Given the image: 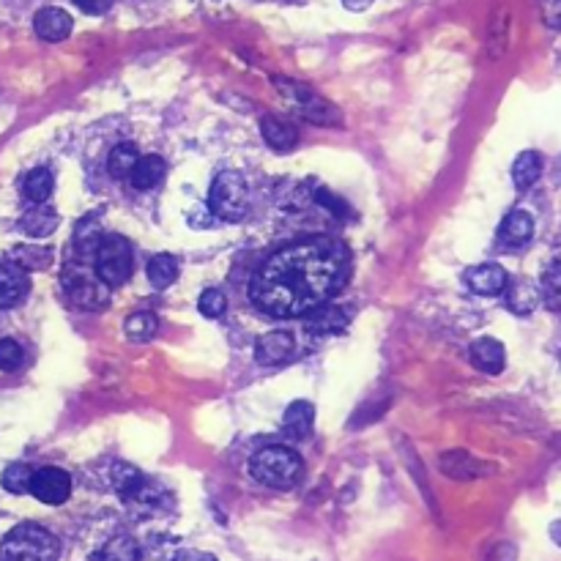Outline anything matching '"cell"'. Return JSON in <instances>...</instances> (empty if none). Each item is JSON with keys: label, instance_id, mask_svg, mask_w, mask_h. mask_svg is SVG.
Here are the masks:
<instances>
[{"label": "cell", "instance_id": "cell-1", "mask_svg": "<svg viewBox=\"0 0 561 561\" xmlns=\"http://www.w3.org/2000/svg\"><path fill=\"white\" fill-rule=\"evenodd\" d=\"M351 277L343 241L312 236L271 255L250 282V302L271 318H302L329 304Z\"/></svg>", "mask_w": 561, "mask_h": 561}, {"label": "cell", "instance_id": "cell-2", "mask_svg": "<svg viewBox=\"0 0 561 561\" xmlns=\"http://www.w3.org/2000/svg\"><path fill=\"white\" fill-rule=\"evenodd\" d=\"M61 540L39 523H20L0 542L3 561H58Z\"/></svg>", "mask_w": 561, "mask_h": 561}, {"label": "cell", "instance_id": "cell-3", "mask_svg": "<svg viewBox=\"0 0 561 561\" xmlns=\"http://www.w3.org/2000/svg\"><path fill=\"white\" fill-rule=\"evenodd\" d=\"M302 468V458L288 447H263L250 458L252 479H258L266 488H293L302 477Z\"/></svg>", "mask_w": 561, "mask_h": 561}, {"label": "cell", "instance_id": "cell-4", "mask_svg": "<svg viewBox=\"0 0 561 561\" xmlns=\"http://www.w3.org/2000/svg\"><path fill=\"white\" fill-rule=\"evenodd\" d=\"M208 208L211 214L222 222H239L247 214L250 208V189H247V181L233 173V170H222L214 184H211V192H208Z\"/></svg>", "mask_w": 561, "mask_h": 561}, {"label": "cell", "instance_id": "cell-5", "mask_svg": "<svg viewBox=\"0 0 561 561\" xmlns=\"http://www.w3.org/2000/svg\"><path fill=\"white\" fill-rule=\"evenodd\" d=\"M96 277L107 285V288H121L129 277H132V247L124 236H102L99 247L94 255Z\"/></svg>", "mask_w": 561, "mask_h": 561}, {"label": "cell", "instance_id": "cell-6", "mask_svg": "<svg viewBox=\"0 0 561 561\" xmlns=\"http://www.w3.org/2000/svg\"><path fill=\"white\" fill-rule=\"evenodd\" d=\"M61 285L63 293L69 296V302L80 310H102L110 302V288L96 277V271L91 274L85 266H77V263H69L63 269Z\"/></svg>", "mask_w": 561, "mask_h": 561}, {"label": "cell", "instance_id": "cell-7", "mask_svg": "<svg viewBox=\"0 0 561 561\" xmlns=\"http://www.w3.org/2000/svg\"><path fill=\"white\" fill-rule=\"evenodd\" d=\"M113 485L115 493L121 496V501L132 504L137 510H154L156 504L165 501V490L154 485L143 471H137L129 463H115Z\"/></svg>", "mask_w": 561, "mask_h": 561}, {"label": "cell", "instance_id": "cell-8", "mask_svg": "<svg viewBox=\"0 0 561 561\" xmlns=\"http://www.w3.org/2000/svg\"><path fill=\"white\" fill-rule=\"evenodd\" d=\"M28 493H31L33 499L42 501V504L58 507V504H66L69 496H72V477L63 468H39V471H33Z\"/></svg>", "mask_w": 561, "mask_h": 561}, {"label": "cell", "instance_id": "cell-9", "mask_svg": "<svg viewBox=\"0 0 561 561\" xmlns=\"http://www.w3.org/2000/svg\"><path fill=\"white\" fill-rule=\"evenodd\" d=\"M274 85H277L282 94L288 96V99H291V102L302 110L304 118H310V121H315V124H340L337 118H332V115H337L332 107L323 102V99H318V96L312 94L307 85L291 83V80H274Z\"/></svg>", "mask_w": 561, "mask_h": 561}, {"label": "cell", "instance_id": "cell-10", "mask_svg": "<svg viewBox=\"0 0 561 561\" xmlns=\"http://www.w3.org/2000/svg\"><path fill=\"white\" fill-rule=\"evenodd\" d=\"M31 293V274L25 269H20L17 263L3 260L0 263V307L11 310V307H20Z\"/></svg>", "mask_w": 561, "mask_h": 561}, {"label": "cell", "instance_id": "cell-11", "mask_svg": "<svg viewBox=\"0 0 561 561\" xmlns=\"http://www.w3.org/2000/svg\"><path fill=\"white\" fill-rule=\"evenodd\" d=\"M463 282L468 285V291L477 293V296H499L507 291V271L499 263H479L463 274Z\"/></svg>", "mask_w": 561, "mask_h": 561}, {"label": "cell", "instance_id": "cell-12", "mask_svg": "<svg viewBox=\"0 0 561 561\" xmlns=\"http://www.w3.org/2000/svg\"><path fill=\"white\" fill-rule=\"evenodd\" d=\"M72 28L74 22L69 17V11L58 9V6H47L33 17V31L44 42H63V39H69Z\"/></svg>", "mask_w": 561, "mask_h": 561}, {"label": "cell", "instance_id": "cell-13", "mask_svg": "<svg viewBox=\"0 0 561 561\" xmlns=\"http://www.w3.org/2000/svg\"><path fill=\"white\" fill-rule=\"evenodd\" d=\"M348 312L343 307H334V304H323L318 310H312L310 315H304V329L315 337H332L348 329Z\"/></svg>", "mask_w": 561, "mask_h": 561}, {"label": "cell", "instance_id": "cell-14", "mask_svg": "<svg viewBox=\"0 0 561 561\" xmlns=\"http://www.w3.org/2000/svg\"><path fill=\"white\" fill-rule=\"evenodd\" d=\"M296 351V337L285 329H271L255 345V359L260 364H280Z\"/></svg>", "mask_w": 561, "mask_h": 561}, {"label": "cell", "instance_id": "cell-15", "mask_svg": "<svg viewBox=\"0 0 561 561\" xmlns=\"http://www.w3.org/2000/svg\"><path fill=\"white\" fill-rule=\"evenodd\" d=\"M534 239V217L529 211H510L507 217L501 219L499 225V241L507 250H518L526 247Z\"/></svg>", "mask_w": 561, "mask_h": 561}, {"label": "cell", "instance_id": "cell-16", "mask_svg": "<svg viewBox=\"0 0 561 561\" xmlns=\"http://www.w3.org/2000/svg\"><path fill=\"white\" fill-rule=\"evenodd\" d=\"M468 356H471V364L482 370V373L488 375H499L504 370V364H507V351H504V345L499 340H493V337H479L477 343H471L468 348Z\"/></svg>", "mask_w": 561, "mask_h": 561}, {"label": "cell", "instance_id": "cell-17", "mask_svg": "<svg viewBox=\"0 0 561 561\" xmlns=\"http://www.w3.org/2000/svg\"><path fill=\"white\" fill-rule=\"evenodd\" d=\"M312 425H315V406L310 400H296L282 416V433L293 441H302V438L310 436Z\"/></svg>", "mask_w": 561, "mask_h": 561}, {"label": "cell", "instance_id": "cell-18", "mask_svg": "<svg viewBox=\"0 0 561 561\" xmlns=\"http://www.w3.org/2000/svg\"><path fill=\"white\" fill-rule=\"evenodd\" d=\"M260 129H263V140H266L271 151H277V154H288V151H293L296 143H299L296 126L282 121V118H274V115H266V118L260 121Z\"/></svg>", "mask_w": 561, "mask_h": 561}, {"label": "cell", "instance_id": "cell-19", "mask_svg": "<svg viewBox=\"0 0 561 561\" xmlns=\"http://www.w3.org/2000/svg\"><path fill=\"white\" fill-rule=\"evenodd\" d=\"M58 211L47 203H39V206H33L31 211H25L20 219V228L25 236H31V239H47L55 233L58 228Z\"/></svg>", "mask_w": 561, "mask_h": 561}, {"label": "cell", "instance_id": "cell-20", "mask_svg": "<svg viewBox=\"0 0 561 561\" xmlns=\"http://www.w3.org/2000/svg\"><path fill=\"white\" fill-rule=\"evenodd\" d=\"M167 176V162L159 154L140 156L135 173H132V187L135 189H156Z\"/></svg>", "mask_w": 561, "mask_h": 561}, {"label": "cell", "instance_id": "cell-21", "mask_svg": "<svg viewBox=\"0 0 561 561\" xmlns=\"http://www.w3.org/2000/svg\"><path fill=\"white\" fill-rule=\"evenodd\" d=\"M178 271H181V263H178L176 255H167V252H159L154 258L148 260V282L154 285L156 291L162 288H170L173 282L178 280Z\"/></svg>", "mask_w": 561, "mask_h": 561}, {"label": "cell", "instance_id": "cell-22", "mask_svg": "<svg viewBox=\"0 0 561 561\" xmlns=\"http://www.w3.org/2000/svg\"><path fill=\"white\" fill-rule=\"evenodd\" d=\"M542 176V156L537 151H523L518 154L515 159V165H512V181H515V187L520 192H526L531 189Z\"/></svg>", "mask_w": 561, "mask_h": 561}, {"label": "cell", "instance_id": "cell-23", "mask_svg": "<svg viewBox=\"0 0 561 561\" xmlns=\"http://www.w3.org/2000/svg\"><path fill=\"white\" fill-rule=\"evenodd\" d=\"M137 162H140V154L132 143H121L115 146L107 156V173L115 178V181H129L132 173H135Z\"/></svg>", "mask_w": 561, "mask_h": 561}, {"label": "cell", "instance_id": "cell-24", "mask_svg": "<svg viewBox=\"0 0 561 561\" xmlns=\"http://www.w3.org/2000/svg\"><path fill=\"white\" fill-rule=\"evenodd\" d=\"M507 285H510V291H507V307H510L515 315H531V312L537 310L540 291H537L529 280H515L507 282Z\"/></svg>", "mask_w": 561, "mask_h": 561}, {"label": "cell", "instance_id": "cell-25", "mask_svg": "<svg viewBox=\"0 0 561 561\" xmlns=\"http://www.w3.org/2000/svg\"><path fill=\"white\" fill-rule=\"evenodd\" d=\"M6 260L17 263L25 271H44L55 263V252L50 247H14Z\"/></svg>", "mask_w": 561, "mask_h": 561}, {"label": "cell", "instance_id": "cell-26", "mask_svg": "<svg viewBox=\"0 0 561 561\" xmlns=\"http://www.w3.org/2000/svg\"><path fill=\"white\" fill-rule=\"evenodd\" d=\"M52 189H55V178L47 167H36L31 170L28 176L22 178V195L31 200V203H44V200H50Z\"/></svg>", "mask_w": 561, "mask_h": 561}, {"label": "cell", "instance_id": "cell-27", "mask_svg": "<svg viewBox=\"0 0 561 561\" xmlns=\"http://www.w3.org/2000/svg\"><path fill=\"white\" fill-rule=\"evenodd\" d=\"M124 332L132 343H148L159 332V318H156L154 312L137 310L124 321Z\"/></svg>", "mask_w": 561, "mask_h": 561}, {"label": "cell", "instance_id": "cell-28", "mask_svg": "<svg viewBox=\"0 0 561 561\" xmlns=\"http://www.w3.org/2000/svg\"><path fill=\"white\" fill-rule=\"evenodd\" d=\"M96 561H140V545L126 534H118L96 553Z\"/></svg>", "mask_w": 561, "mask_h": 561}, {"label": "cell", "instance_id": "cell-29", "mask_svg": "<svg viewBox=\"0 0 561 561\" xmlns=\"http://www.w3.org/2000/svg\"><path fill=\"white\" fill-rule=\"evenodd\" d=\"M31 477H33V468L25 466V463H14L3 471V477H0V485L14 493V496H22V493H28L31 488Z\"/></svg>", "mask_w": 561, "mask_h": 561}, {"label": "cell", "instance_id": "cell-30", "mask_svg": "<svg viewBox=\"0 0 561 561\" xmlns=\"http://www.w3.org/2000/svg\"><path fill=\"white\" fill-rule=\"evenodd\" d=\"M198 310L208 321H217V318H222V315L228 312V299H225V293L217 291V288H208V291L200 293Z\"/></svg>", "mask_w": 561, "mask_h": 561}, {"label": "cell", "instance_id": "cell-31", "mask_svg": "<svg viewBox=\"0 0 561 561\" xmlns=\"http://www.w3.org/2000/svg\"><path fill=\"white\" fill-rule=\"evenodd\" d=\"M22 362H25L22 345L17 340H11V337H3L0 340V370L3 373H14V370H20Z\"/></svg>", "mask_w": 561, "mask_h": 561}, {"label": "cell", "instance_id": "cell-32", "mask_svg": "<svg viewBox=\"0 0 561 561\" xmlns=\"http://www.w3.org/2000/svg\"><path fill=\"white\" fill-rule=\"evenodd\" d=\"M542 293L551 304L561 299V260H553L551 266L545 269V274H542Z\"/></svg>", "mask_w": 561, "mask_h": 561}, {"label": "cell", "instance_id": "cell-33", "mask_svg": "<svg viewBox=\"0 0 561 561\" xmlns=\"http://www.w3.org/2000/svg\"><path fill=\"white\" fill-rule=\"evenodd\" d=\"M74 6L83 11V14H91V17H102L110 11L113 0H74Z\"/></svg>", "mask_w": 561, "mask_h": 561}, {"label": "cell", "instance_id": "cell-34", "mask_svg": "<svg viewBox=\"0 0 561 561\" xmlns=\"http://www.w3.org/2000/svg\"><path fill=\"white\" fill-rule=\"evenodd\" d=\"M542 17L551 28H561V0H545L542 3Z\"/></svg>", "mask_w": 561, "mask_h": 561}, {"label": "cell", "instance_id": "cell-35", "mask_svg": "<svg viewBox=\"0 0 561 561\" xmlns=\"http://www.w3.org/2000/svg\"><path fill=\"white\" fill-rule=\"evenodd\" d=\"M449 458L455 460V463H458V460H463V452H452V455H449ZM468 474H471V477H474V474H479V468H477V463H474V460H471V463H468ZM449 477H458V479H463V466H458V468H452V471H447Z\"/></svg>", "mask_w": 561, "mask_h": 561}, {"label": "cell", "instance_id": "cell-36", "mask_svg": "<svg viewBox=\"0 0 561 561\" xmlns=\"http://www.w3.org/2000/svg\"><path fill=\"white\" fill-rule=\"evenodd\" d=\"M343 6L348 11H364L373 6V0H343Z\"/></svg>", "mask_w": 561, "mask_h": 561}, {"label": "cell", "instance_id": "cell-37", "mask_svg": "<svg viewBox=\"0 0 561 561\" xmlns=\"http://www.w3.org/2000/svg\"><path fill=\"white\" fill-rule=\"evenodd\" d=\"M178 561H217L214 559V556H208V553H184V556H181V559Z\"/></svg>", "mask_w": 561, "mask_h": 561}, {"label": "cell", "instance_id": "cell-38", "mask_svg": "<svg viewBox=\"0 0 561 561\" xmlns=\"http://www.w3.org/2000/svg\"><path fill=\"white\" fill-rule=\"evenodd\" d=\"M551 537H553V542H556V545L561 548V520H556V523L551 526Z\"/></svg>", "mask_w": 561, "mask_h": 561}]
</instances>
